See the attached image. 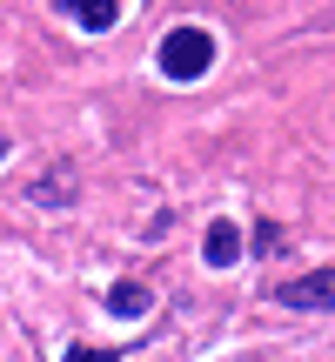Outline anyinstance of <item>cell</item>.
<instances>
[{
	"label": "cell",
	"mask_w": 335,
	"mask_h": 362,
	"mask_svg": "<svg viewBox=\"0 0 335 362\" xmlns=\"http://www.w3.org/2000/svg\"><path fill=\"white\" fill-rule=\"evenodd\" d=\"M235 255H242V228H235V221H215L208 242H201V262H208V269H228Z\"/></svg>",
	"instance_id": "obj_4"
},
{
	"label": "cell",
	"mask_w": 335,
	"mask_h": 362,
	"mask_svg": "<svg viewBox=\"0 0 335 362\" xmlns=\"http://www.w3.org/2000/svg\"><path fill=\"white\" fill-rule=\"evenodd\" d=\"M282 242H288V235L275 228V221H261V228H255V242H248V248H255V255H282Z\"/></svg>",
	"instance_id": "obj_7"
},
{
	"label": "cell",
	"mask_w": 335,
	"mask_h": 362,
	"mask_svg": "<svg viewBox=\"0 0 335 362\" xmlns=\"http://www.w3.org/2000/svg\"><path fill=\"white\" fill-rule=\"evenodd\" d=\"M27 194H34L40 208H61V202H74V175H61V168H54V175H40Z\"/></svg>",
	"instance_id": "obj_6"
},
{
	"label": "cell",
	"mask_w": 335,
	"mask_h": 362,
	"mask_svg": "<svg viewBox=\"0 0 335 362\" xmlns=\"http://www.w3.org/2000/svg\"><path fill=\"white\" fill-rule=\"evenodd\" d=\"M54 7H61L74 27H88V34H107V27L121 21V0H54Z\"/></svg>",
	"instance_id": "obj_3"
},
{
	"label": "cell",
	"mask_w": 335,
	"mask_h": 362,
	"mask_svg": "<svg viewBox=\"0 0 335 362\" xmlns=\"http://www.w3.org/2000/svg\"><path fill=\"white\" fill-rule=\"evenodd\" d=\"M155 309V288H141V282H114L107 288V315H121V322H134V315H148Z\"/></svg>",
	"instance_id": "obj_5"
},
{
	"label": "cell",
	"mask_w": 335,
	"mask_h": 362,
	"mask_svg": "<svg viewBox=\"0 0 335 362\" xmlns=\"http://www.w3.org/2000/svg\"><path fill=\"white\" fill-rule=\"evenodd\" d=\"M275 302H282V309H335V269H315V275H302V282H282Z\"/></svg>",
	"instance_id": "obj_2"
},
{
	"label": "cell",
	"mask_w": 335,
	"mask_h": 362,
	"mask_svg": "<svg viewBox=\"0 0 335 362\" xmlns=\"http://www.w3.org/2000/svg\"><path fill=\"white\" fill-rule=\"evenodd\" d=\"M161 74L168 81H201L208 67H215V34L208 27H175V34H161Z\"/></svg>",
	"instance_id": "obj_1"
},
{
	"label": "cell",
	"mask_w": 335,
	"mask_h": 362,
	"mask_svg": "<svg viewBox=\"0 0 335 362\" xmlns=\"http://www.w3.org/2000/svg\"><path fill=\"white\" fill-rule=\"evenodd\" d=\"M0 155H7V134H0Z\"/></svg>",
	"instance_id": "obj_8"
}]
</instances>
